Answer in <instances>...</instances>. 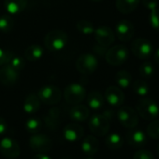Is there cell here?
<instances>
[{"instance_id":"obj_1","label":"cell","mask_w":159,"mask_h":159,"mask_svg":"<svg viewBox=\"0 0 159 159\" xmlns=\"http://www.w3.org/2000/svg\"><path fill=\"white\" fill-rule=\"evenodd\" d=\"M68 43L67 34L59 29L49 31L44 38V45L50 52H60L66 47Z\"/></svg>"},{"instance_id":"obj_2","label":"cell","mask_w":159,"mask_h":159,"mask_svg":"<svg viewBox=\"0 0 159 159\" xmlns=\"http://www.w3.org/2000/svg\"><path fill=\"white\" fill-rule=\"evenodd\" d=\"M137 113L144 120H154L159 115V106L151 98L143 97L136 104Z\"/></svg>"},{"instance_id":"obj_3","label":"cell","mask_w":159,"mask_h":159,"mask_svg":"<svg viewBox=\"0 0 159 159\" xmlns=\"http://www.w3.org/2000/svg\"><path fill=\"white\" fill-rule=\"evenodd\" d=\"M128 57H129L128 49L125 45H121V44L112 46L105 53V58L107 63L114 66H118L125 64L127 61Z\"/></svg>"},{"instance_id":"obj_4","label":"cell","mask_w":159,"mask_h":159,"mask_svg":"<svg viewBox=\"0 0 159 159\" xmlns=\"http://www.w3.org/2000/svg\"><path fill=\"white\" fill-rule=\"evenodd\" d=\"M64 98L69 104H80L86 98V89L80 84L72 83L64 90Z\"/></svg>"},{"instance_id":"obj_5","label":"cell","mask_w":159,"mask_h":159,"mask_svg":"<svg viewBox=\"0 0 159 159\" xmlns=\"http://www.w3.org/2000/svg\"><path fill=\"white\" fill-rule=\"evenodd\" d=\"M39 100L46 105H55L62 98L61 90L52 84H48L42 86L37 93Z\"/></svg>"},{"instance_id":"obj_6","label":"cell","mask_w":159,"mask_h":159,"mask_svg":"<svg viewBox=\"0 0 159 159\" xmlns=\"http://www.w3.org/2000/svg\"><path fill=\"white\" fill-rule=\"evenodd\" d=\"M89 128L96 136H105L108 134L111 125L110 119L106 114H94L89 120Z\"/></svg>"},{"instance_id":"obj_7","label":"cell","mask_w":159,"mask_h":159,"mask_svg":"<svg viewBox=\"0 0 159 159\" xmlns=\"http://www.w3.org/2000/svg\"><path fill=\"white\" fill-rule=\"evenodd\" d=\"M117 119L124 127L132 129L138 125L139 114L131 107L123 106L117 111Z\"/></svg>"},{"instance_id":"obj_8","label":"cell","mask_w":159,"mask_h":159,"mask_svg":"<svg viewBox=\"0 0 159 159\" xmlns=\"http://www.w3.org/2000/svg\"><path fill=\"white\" fill-rule=\"evenodd\" d=\"M98 67V61L92 53H84L76 61L77 70L84 75L95 72Z\"/></svg>"},{"instance_id":"obj_9","label":"cell","mask_w":159,"mask_h":159,"mask_svg":"<svg viewBox=\"0 0 159 159\" xmlns=\"http://www.w3.org/2000/svg\"><path fill=\"white\" fill-rule=\"evenodd\" d=\"M131 52L139 59L146 60L153 53V47L146 39L139 38L132 41Z\"/></svg>"},{"instance_id":"obj_10","label":"cell","mask_w":159,"mask_h":159,"mask_svg":"<svg viewBox=\"0 0 159 159\" xmlns=\"http://www.w3.org/2000/svg\"><path fill=\"white\" fill-rule=\"evenodd\" d=\"M30 148L37 152L44 153L49 152L52 147V141L50 137L45 134H33L29 139Z\"/></svg>"},{"instance_id":"obj_11","label":"cell","mask_w":159,"mask_h":159,"mask_svg":"<svg viewBox=\"0 0 159 159\" xmlns=\"http://www.w3.org/2000/svg\"><path fill=\"white\" fill-rule=\"evenodd\" d=\"M0 152L8 159H16L21 152L19 143L12 138H3L0 141Z\"/></svg>"},{"instance_id":"obj_12","label":"cell","mask_w":159,"mask_h":159,"mask_svg":"<svg viewBox=\"0 0 159 159\" xmlns=\"http://www.w3.org/2000/svg\"><path fill=\"white\" fill-rule=\"evenodd\" d=\"M115 33L120 41L128 42L135 35V28L130 21L121 20L115 26Z\"/></svg>"},{"instance_id":"obj_13","label":"cell","mask_w":159,"mask_h":159,"mask_svg":"<svg viewBox=\"0 0 159 159\" xmlns=\"http://www.w3.org/2000/svg\"><path fill=\"white\" fill-rule=\"evenodd\" d=\"M95 39L98 45L102 47L111 46L115 40V34L113 30L109 26H99L95 29Z\"/></svg>"},{"instance_id":"obj_14","label":"cell","mask_w":159,"mask_h":159,"mask_svg":"<svg viewBox=\"0 0 159 159\" xmlns=\"http://www.w3.org/2000/svg\"><path fill=\"white\" fill-rule=\"evenodd\" d=\"M20 78V72L8 64L0 68V83L5 86L14 85Z\"/></svg>"},{"instance_id":"obj_15","label":"cell","mask_w":159,"mask_h":159,"mask_svg":"<svg viewBox=\"0 0 159 159\" xmlns=\"http://www.w3.org/2000/svg\"><path fill=\"white\" fill-rule=\"evenodd\" d=\"M105 100L112 107H121L125 101V94L118 86H109L104 94Z\"/></svg>"},{"instance_id":"obj_16","label":"cell","mask_w":159,"mask_h":159,"mask_svg":"<svg viewBox=\"0 0 159 159\" xmlns=\"http://www.w3.org/2000/svg\"><path fill=\"white\" fill-rule=\"evenodd\" d=\"M84 135V129L81 125L77 123H70L66 125L63 129V136L66 140L75 142L82 139Z\"/></svg>"},{"instance_id":"obj_17","label":"cell","mask_w":159,"mask_h":159,"mask_svg":"<svg viewBox=\"0 0 159 159\" xmlns=\"http://www.w3.org/2000/svg\"><path fill=\"white\" fill-rule=\"evenodd\" d=\"M126 142L133 148H141L147 143V136L142 130L132 128L125 135Z\"/></svg>"},{"instance_id":"obj_18","label":"cell","mask_w":159,"mask_h":159,"mask_svg":"<svg viewBox=\"0 0 159 159\" xmlns=\"http://www.w3.org/2000/svg\"><path fill=\"white\" fill-rule=\"evenodd\" d=\"M89 115H90L89 109L86 106L81 105V104H76L69 111L70 119L76 123H81V122L86 121Z\"/></svg>"},{"instance_id":"obj_19","label":"cell","mask_w":159,"mask_h":159,"mask_svg":"<svg viewBox=\"0 0 159 159\" xmlns=\"http://www.w3.org/2000/svg\"><path fill=\"white\" fill-rule=\"evenodd\" d=\"M82 151L89 156L96 154L99 149V141L95 136H86L82 141Z\"/></svg>"},{"instance_id":"obj_20","label":"cell","mask_w":159,"mask_h":159,"mask_svg":"<svg viewBox=\"0 0 159 159\" xmlns=\"http://www.w3.org/2000/svg\"><path fill=\"white\" fill-rule=\"evenodd\" d=\"M40 105L41 101L39 100L38 95L29 94L24 101L23 109L27 114H34L39 111V110L40 109Z\"/></svg>"},{"instance_id":"obj_21","label":"cell","mask_w":159,"mask_h":159,"mask_svg":"<svg viewBox=\"0 0 159 159\" xmlns=\"http://www.w3.org/2000/svg\"><path fill=\"white\" fill-rule=\"evenodd\" d=\"M28 0H5L4 6L11 15L19 14L26 9Z\"/></svg>"},{"instance_id":"obj_22","label":"cell","mask_w":159,"mask_h":159,"mask_svg":"<svg viewBox=\"0 0 159 159\" xmlns=\"http://www.w3.org/2000/svg\"><path fill=\"white\" fill-rule=\"evenodd\" d=\"M139 2L140 0H116L115 6L120 13L129 14L138 8Z\"/></svg>"},{"instance_id":"obj_23","label":"cell","mask_w":159,"mask_h":159,"mask_svg":"<svg viewBox=\"0 0 159 159\" xmlns=\"http://www.w3.org/2000/svg\"><path fill=\"white\" fill-rule=\"evenodd\" d=\"M43 53H44V50L42 46L39 44H32L25 50V57L27 61L30 62L39 61L43 56Z\"/></svg>"},{"instance_id":"obj_24","label":"cell","mask_w":159,"mask_h":159,"mask_svg":"<svg viewBox=\"0 0 159 159\" xmlns=\"http://www.w3.org/2000/svg\"><path fill=\"white\" fill-rule=\"evenodd\" d=\"M105 103V98L98 91H92L87 96V104L90 109L94 111L100 110Z\"/></svg>"},{"instance_id":"obj_25","label":"cell","mask_w":159,"mask_h":159,"mask_svg":"<svg viewBox=\"0 0 159 159\" xmlns=\"http://www.w3.org/2000/svg\"><path fill=\"white\" fill-rule=\"evenodd\" d=\"M47 127L51 130H55L60 123V111L57 108L51 109L44 117Z\"/></svg>"},{"instance_id":"obj_26","label":"cell","mask_w":159,"mask_h":159,"mask_svg":"<svg viewBox=\"0 0 159 159\" xmlns=\"http://www.w3.org/2000/svg\"><path fill=\"white\" fill-rule=\"evenodd\" d=\"M115 83L118 87L125 89L131 85L132 83V76L127 70H119L115 74Z\"/></svg>"},{"instance_id":"obj_27","label":"cell","mask_w":159,"mask_h":159,"mask_svg":"<svg viewBox=\"0 0 159 159\" xmlns=\"http://www.w3.org/2000/svg\"><path fill=\"white\" fill-rule=\"evenodd\" d=\"M105 144L111 150H118L123 146L124 139L121 135L117 133H111L106 137Z\"/></svg>"},{"instance_id":"obj_28","label":"cell","mask_w":159,"mask_h":159,"mask_svg":"<svg viewBox=\"0 0 159 159\" xmlns=\"http://www.w3.org/2000/svg\"><path fill=\"white\" fill-rule=\"evenodd\" d=\"M76 28L80 33L84 35V36H89V35L94 34L95 29H96L94 25L91 22L87 21V20H80V21H78L77 24H76Z\"/></svg>"},{"instance_id":"obj_29","label":"cell","mask_w":159,"mask_h":159,"mask_svg":"<svg viewBox=\"0 0 159 159\" xmlns=\"http://www.w3.org/2000/svg\"><path fill=\"white\" fill-rule=\"evenodd\" d=\"M14 27V21L11 14L0 16V31L2 33H10Z\"/></svg>"},{"instance_id":"obj_30","label":"cell","mask_w":159,"mask_h":159,"mask_svg":"<svg viewBox=\"0 0 159 159\" xmlns=\"http://www.w3.org/2000/svg\"><path fill=\"white\" fill-rule=\"evenodd\" d=\"M132 89L135 94L139 97H146L149 93V85L143 80H137V81L132 84Z\"/></svg>"},{"instance_id":"obj_31","label":"cell","mask_w":159,"mask_h":159,"mask_svg":"<svg viewBox=\"0 0 159 159\" xmlns=\"http://www.w3.org/2000/svg\"><path fill=\"white\" fill-rule=\"evenodd\" d=\"M42 128V122L39 118H29L25 122V129L31 134L39 133Z\"/></svg>"},{"instance_id":"obj_32","label":"cell","mask_w":159,"mask_h":159,"mask_svg":"<svg viewBox=\"0 0 159 159\" xmlns=\"http://www.w3.org/2000/svg\"><path fill=\"white\" fill-rule=\"evenodd\" d=\"M139 72L140 74V76L144 79H150L152 77V75L154 74V67L152 66V64L149 61H145L143 62L139 68Z\"/></svg>"},{"instance_id":"obj_33","label":"cell","mask_w":159,"mask_h":159,"mask_svg":"<svg viewBox=\"0 0 159 159\" xmlns=\"http://www.w3.org/2000/svg\"><path fill=\"white\" fill-rule=\"evenodd\" d=\"M147 135L154 139H159V120H154L147 126Z\"/></svg>"},{"instance_id":"obj_34","label":"cell","mask_w":159,"mask_h":159,"mask_svg":"<svg viewBox=\"0 0 159 159\" xmlns=\"http://www.w3.org/2000/svg\"><path fill=\"white\" fill-rule=\"evenodd\" d=\"M9 66H11L12 68L16 69L17 71H21L25 68V59L22 57V56H19V55H16V56H12L11 59L10 60V62L8 63Z\"/></svg>"},{"instance_id":"obj_35","label":"cell","mask_w":159,"mask_h":159,"mask_svg":"<svg viewBox=\"0 0 159 159\" xmlns=\"http://www.w3.org/2000/svg\"><path fill=\"white\" fill-rule=\"evenodd\" d=\"M149 23L153 29L159 31V9L158 8L151 11V14L149 17Z\"/></svg>"},{"instance_id":"obj_36","label":"cell","mask_w":159,"mask_h":159,"mask_svg":"<svg viewBox=\"0 0 159 159\" xmlns=\"http://www.w3.org/2000/svg\"><path fill=\"white\" fill-rule=\"evenodd\" d=\"M12 56H13V54L11 51L0 48V66L7 65Z\"/></svg>"},{"instance_id":"obj_37","label":"cell","mask_w":159,"mask_h":159,"mask_svg":"<svg viewBox=\"0 0 159 159\" xmlns=\"http://www.w3.org/2000/svg\"><path fill=\"white\" fill-rule=\"evenodd\" d=\"M133 159H155V158L150 151L141 149L135 152Z\"/></svg>"},{"instance_id":"obj_38","label":"cell","mask_w":159,"mask_h":159,"mask_svg":"<svg viewBox=\"0 0 159 159\" xmlns=\"http://www.w3.org/2000/svg\"><path fill=\"white\" fill-rule=\"evenodd\" d=\"M142 4L145 9H148L150 11L158 8L157 0H142Z\"/></svg>"},{"instance_id":"obj_39","label":"cell","mask_w":159,"mask_h":159,"mask_svg":"<svg viewBox=\"0 0 159 159\" xmlns=\"http://www.w3.org/2000/svg\"><path fill=\"white\" fill-rule=\"evenodd\" d=\"M9 129V125H8V123L7 121L0 116V135H4L5 133H7Z\"/></svg>"},{"instance_id":"obj_40","label":"cell","mask_w":159,"mask_h":159,"mask_svg":"<svg viewBox=\"0 0 159 159\" xmlns=\"http://www.w3.org/2000/svg\"><path fill=\"white\" fill-rule=\"evenodd\" d=\"M32 159H52V158H51L49 155H47V154H44V153H40V152H39L38 154L34 155Z\"/></svg>"},{"instance_id":"obj_41","label":"cell","mask_w":159,"mask_h":159,"mask_svg":"<svg viewBox=\"0 0 159 159\" xmlns=\"http://www.w3.org/2000/svg\"><path fill=\"white\" fill-rule=\"evenodd\" d=\"M154 61H155V63H157L159 65V48L154 52Z\"/></svg>"},{"instance_id":"obj_42","label":"cell","mask_w":159,"mask_h":159,"mask_svg":"<svg viewBox=\"0 0 159 159\" xmlns=\"http://www.w3.org/2000/svg\"><path fill=\"white\" fill-rule=\"evenodd\" d=\"M90 1H92V2H100V1H102V0H90Z\"/></svg>"},{"instance_id":"obj_43","label":"cell","mask_w":159,"mask_h":159,"mask_svg":"<svg viewBox=\"0 0 159 159\" xmlns=\"http://www.w3.org/2000/svg\"><path fill=\"white\" fill-rule=\"evenodd\" d=\"M62 159H72V158H70V157H63Z\"/></svg>"},{"instance_id":"obj_44","label":"cell","mask_w":159,"mask_h":159,"mask_svg":"<svg viewBox=\"0 0 159 159\" xmlns=\"http://www.w3.org/2000/svg\"><path fill=\"white\" fill-rule=\"evenodd\" d=\"M157 153H158V155H159V144H158V148H157Z\"/></svg>"},{"instance_id":"obj_45","label":"cell","mask_w":159,"mask_h":159,"mask_svg":"<svg viewBox=\"0 0 159 159\" xmlns=\"http://www.w3.org/2000/svg\"><path fill=\"white\" fill-rule=\"evenodd\" d=\"M86 159H94V158H86Z\"/></svg>"}]
</instances>
